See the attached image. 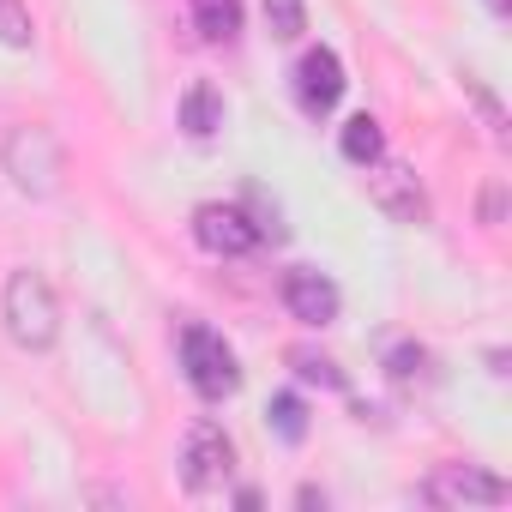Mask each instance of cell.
I'll use <instances>...</instances> for the list:
<instances>
[{
    "mask_svg": "<svg viewBox=\"0 0 512 512\" xmlns=\"http://www.w3.org/2000/svg\"><path fill=\"white\" fill-rule=\"evenodd\" d=\"M0 314H7V338L19 350H55V338H61V302H55V290H49L43 272H31V266L13 272L7 296H0Z\"/></svg>",
    "mask_w": 512,
    "mask_h": 512,
    "instance_id": "cell-1",
    "label": "cell"
},
{
    "mask_svg": "<svg viewBox=\"0 0 512 512\" xmlns=\"http://www.w3.org/2000/svg\"><path fill=\"white\" fill-rule=\"evenodd\" d=\"M0 163H7L13 187L31 199H49L61 187V139L49 127H13L7 145H0Z\"/></svg>",
    "mask_w": 512,
    "mask_h": 512,
    "instance_id": "cell-2",
    "label": "cell"
},
{
    "mask_svg": "<svg viewBox=\"0 0 512 512\" xmlns=\"http://www.w3.org/2000/svg\"><path fill=\"white\" fill-rule=\"evenodd\" d=\"M181 368H187V386H193L205 404H217V398H229V392L241 386L235 350H229L223 332H211V326H181Z\"/></svg>",
    "mask_w": 512,
    "mask_h": 512,
    "instance_id": "cell-3",
    "label": "cell"
},
{
    "mask_svg": "<svg viewBox=\"0 0 512 512\" xmlns=\"http://www.w3.org/2000/svg\"><path fill=\"white\" fill-rule=\"evenodd\" d=\"M229 476H235V446H229L223 422L199 416V422L187 428V446H181V482H187L193 494H211V488H223Z\"/></svg>",
    "mask_w": 512,
    "mask_h": 512,
    "instance_id": "cell-4",
    "label": "cell"
},
{
    "mask_svg": "<svg viewBox=\"0 0 512 512\" xmlns=\"http://www.w3.org/2000/svg\"><path fill=\"white\" fill-rule=\"evenodd\" d=\"M193 241L217 260H247L253 247L266 241V223H253L241 205H199L193 211Z\"/></svg>",
    "mask_w": 512,
    "mask_h": 512,
    "instance_id": "cell-5",
    "label": "cell"
},
{
    "mask_svg": "<svg viewBox=\"0 0 512 512\" xmlns=\"http://www.w3.org/2000/svg\"><path fill=\"white\" fill-rule=\"evenodd\" d=\"M362 187H368V199L392 217V223H422L428 217V193H422V181L404 169V163H368V175H362Z\"/></svg>",
    "mask_w": 512,
    "mask_h": 512,
    "instance_id": "cell-6",
    "label": "cell"
},
{
    "mask_svg": "<svg viewBox=\"0 0 512 512\" xmlns=\"http://www.w3.org/2000/svg\"><path fill=\"white\" fill-rule=\"evenodd\" d=\"M344 61H338V49H308L302 61H296V103H302V115H332L338 109V97H344Z\"/></svg>",
    "mask_w": 512,
    "mask_h": 512,
    "instance_id": "cell-7",
    "label": "cell"
},
{
    "mask_svg": "<svg viewBox=\"0 0 512 512\" xmlns=\"http://www.w3.org/2000/svg\"><path fill=\"white\" fill-rule=\"evenodd\" d=\"M278 296H284V308L302 320V326H332L338 320V308H344V296H338V284L326 278V272H314V266H296V272H284V284H278Z\"/></svg>",
    "mask_w": 512,
    "mask_h": 512,
    "instance_id": "cell-8",
    "label": "cell"
},
{
    "mask_svg": "<svg viewBox=\"0 0 512 512\" xmlns=\"http://www.w3.org/2000/svg\"><path fill=\"white\" fill-rule=\"evenodd\" d=\"M422 500H440V506H464V500L500 506V500H506V482H500V476H482V470H470V464H440V470L422 482Z\"/></svg>",
    "mask_w": 512,
    "mask_h": 512,
    "instance_id": "cell-9",
    "label": "cell"
},
{
    "mask_svg": "<svg viewBox=\"0 0 512 512\" xmlns=\"http://www.w3.org/2000/svg\"><path fill=\"white\" fill-rule=\"evenodd\" d=\"M217 127H223V97H217V85H205V79L187 85V91H181V133H187V139H211Z\"/></svg>",
    "mask_w": 512,
    "mask_h": 512,
    "instance_id": "cell-10",
    "label": "cell"
},
{
    "mask_svg": "<svg viewBox=\"0 0 512 512\" xmlns=\"http://www.w3.org/2000/svg\"><path fill=\"white\" fill-rule=\"evenodd\" d=\"M338 151H344L356 169H368V163H380V157H386V127H380L374 115H350V121H344V133H338Z\"/></svg>",
    "mask_w": 512,
    "mask_h": 512,
    "instance_id": "cell-11",
    "label": "cell"
},
{
    "mask_svg": "<svg viewBox=\"0 0 512 512\" xmlns=\"http://www.w3.org/2000/svg\"><path fill=\"white\" fill-rule=\"evenodd\" d=\"M193 7V31L205 43H235L241 37V0H187Z\"/></svg>",
    "mask_w": 512,
    "mask_h": 512,
    "instance_id": "cell-12",
    "label": "cell"
},
{
    "mask_svg": "<svg viewBox=\"0 0 512 512\" xmlns=\"http://www.w3.org/2000/svg\"><path fill=\"white\" fill-rule=\"evenodd\" d=\"M266 416H272V428H278V440H308V404L296 398V392H278L272 404H266Z\"/></svg>",
    "mask_w": 512,
    "mask_h": 512,
    "instance_id": "cell-13",
    "label": "cell"
},
{
    "mask_svg": "<svg viewBox=\"0 0 512 512\" xmlns=\"http://www.w3.org/2000/svg\"><path fill=\"white\" fill-rule=\"evenodd\" d=\"M290 368H296V380L326 386V392H344V386H350V380H344V368H338V362H326V356H314V350H290Z\"/></svg>",
    "mask_w": 512,
    "mask_h": 512,
    "instance_id": "cell-14",
    "label": "cell"
},
{
    "mask_svg": "<svg viewBox=\"0 0 512 512\" xmlns=\"http://www.w3.org/2000/svg\"><path fill=\"white\" fill-rule=\"evenodd\" d=\"M266 31L278 43H296L308 31V7H302V0H266Z\"/></svg>",
    "mask_w": 512,
    "mask_h": 512,
    "instance_id": "cell-15",
    "label": "cell"
},
{
    "mask_svg": "<svg viewBox=\"0 0 512 512\" xmlns=\"http://www.w3.org/2000/svg\"><path fill=\"white\" fill-rule=\"evenodd\" d=\"M31 13H25V0H0V43L7 49H31Z\"/></svg>",
    "mask_w": 512,
    "mask_h": 512,
    "instance_id": "cell-16",
    "label": "cell"
},
{
    "mask_svg": "<svg viewBox=\"0 0 512 512\" xmlns=\"http://www.w3.org/2000/svg\"><path fill=\"white\" fill-rule=\"evenodd\" d=\"M422 368H428V350H416V344H398V350L386 356V374H392L398 386H404V380H416Z\"/></svg>",
    "mask_w": 512,
    "mask_h": 512,
    "instance_id": "cell-17",
    "label": "cell"
},
{
    "mask_svg": "<svg viewBox=\"0 0 512 512\" xmlns=\"http://www.w3.org/2000/svg\"><path fill=\"white\" fill-rule=\"evenodd\" d=\"M464 91H470V97H476V109H482V121H488V127H494V139H506V115H500V103H494V97H488V91H482V85H476V79H464Z\"/></svg>",
    "mask_w": 512,
    "mask_h": 512,
    "instance_id": "cell-18",
    "label": "cell"
},
{
    "mask_svg": "<svg viewBox=\"0 0 512 512\" xmlns=\"http://www.w3.org/2000/svg\"><path fill=\"white\" fill-rule=\"evenodd\" d=\"M482 217H488V223H500V187H488V199H482Z\"/></svg>",
    "mask_w": 512,
    "mask_h": 512,
    "instance_id": "cell-19",
    "label": "cell"
},
{
    "mask_svg": "<svg viewBox=\"0 0 512 512\" xmlns=\"http://www.w3.org/2000/svg\"><path fill=\"white\" fill-rule=\"evenodd\" d=\"M488 13H494V19H506V13H512V0H488Z\"/></svg>",
    "mask_w": 512,
    "mask_h": 512,
    "instance_id": "cell-20",
    "label": "cell"
}]
</instances>
